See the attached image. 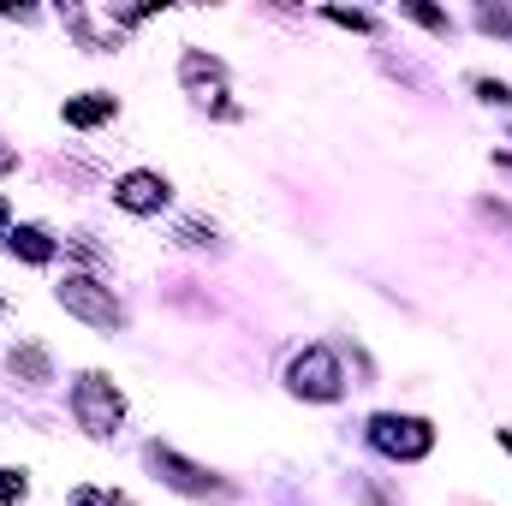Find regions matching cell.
Masks as SVG:
<instances>
[{
  "label": "cell",
  "instance_id": "6da1fadb",
  "mask_svg": "<svg viewBox=\"0 0 512 506\" xmlns=\"http://www.w3.org/2000/svg\"><path fill=\"white\" fill-rule=\"evenodd\" d=\"M72 417H78L96 441H108V435L120 429V417H126V399H120V387L102 376V370H84V376L72 381Z\"/></svg>",
  "mask_w": 512,
  "mask_h": 506
},
{
  "label": "cell",
  "instance_id": "7a4b0ae2",
  "mask_svg": "<svg viewBox=\"0 0 512 506\" xmlns=\"http://www.w3.org/2000/svg\"><path fill=\"white\" fill-rule=\"evenodd\" d=\"M54 298H60V310H72L78 322H90V328H126V310H120V298H114V286H102L96 274H66L60 286H54Z\"/></svg>",
  "mask_w": 512,
  "mask_h": 506
},
{
  "label": "cell",
  "instance_id": "3957f363",
  "mask_svg": "<svg viewBox=\"0 0 512 506\" xmlns=\"http://www.w3.org/2000/svg\"><path fill=\"white\" fill-rule=\"evenodd\" d=\"M143 459H149V471H155L173 495H191V501H227V495H233L215 471L191 465L185 453H173V447H161V441H149V447H143Z\"/></svg>",
  "mask_w": 512,
  "mask_h": 506
},
{
  "label": "cell",
  "instance_id": "277c9868",
  "mask_svg": "<svg viewBox=\"0 0 512 506\" xmlns=\"http://www.w3.org/2000/svg\"><path fill=\"white\" fill-rule=\"evenodd\" d=\"M179 84H185V96L197 102V108H209L215 120H233L239 108L227 102L233 90H227V66L215 60V54H203V48H185V60H179Z\"/></svg>",
  "mask_w": 512,
  "mask_h": 506
},
{
  "label": "cell",
  "instance_id": "5b68a950",
  "mask_svg": "<svg viewBox=\"0 0 512 506\" xmlns=\"http://www.w3.org/2000/svg\"><path fill=\"white\" fill-rule=\"evenodd\" d=\"M286 387L298 393V399H340L346 393V376H340V358L328 352V346H304L298 358H292V370H286Z\"/></svg>",
  "mask_w": 512,
  "mask_h": 506
},
{
  "label": "cell",
  "instance_id": "8992f818",
  "mask_svg": "<svg viewBox=\"0 0 512 506\" xmlns=\"http://www.w3.org/2000/svg\"><path fill=\"white\" fill-rule=\"evenodd\" d=\"M370 447L387 453V459H423V453L435 447V429H429V417L382 411V417H370Z\"/></svg>",
  "mask_w": 512,
  "mask_h": 506
},
{
  "label": "cell",
  "instance_id": "52a82bcc",
  "mask_svg": "<svg viewBox=\"0 0 512 506\" xmlns=\"http://www.w3.org/2000/svg\"><path fill=\"white\" fill-rule=\"evenodd\" d=\"M114 203H120L126 215H161V209L173 203V185H167L155 167H131L126 179L114 185Z\"/></svg>",
  "mask_w": 512,
  "mask_h": 506
},
{
  "label": "cell",
  "instance_id": "ba28073f",
  "mask_svg": "<svg viewBox=\"0 0 512 506\" xmlns=\"http://www.w3.org/2000/svg\"><path fill=\"white\" fill-rule=\"evenodd\" d=\"M60 114H66V126L90 131V126H108V120L120 114V102H114L108 90H84V96H72V102H66Z\"/></svg>",
  "mask_w": 512,
  "mask_h": 506
},
{
  "label": "cell",
  "instance_id": "9c48e42d",
  "mask_svg": "<svg viewBox=\"0 0 512 506\" xmlns=\"http://www.w3.org/2000/svg\"><path fill=\"white\" fill-rule=\"evenodd\" d=\"M6 245H12V256H18V262H30V268L54 262V251H60V245H54V233H48V227H36V221L12 227V233H6Z\"/></svg>",
  "mask_w": 512,
  "mask_h": 506
},
{
  "label": "cell",
  "instance_id": "30bf717a",
  "mask_svg": "<svg viewBox=\"0 0 512 506\" xmlns=\"http://www.w3.org/2000/svg\"><path fill=\"white\" fill-rule=\"evenodd\" d=\"M12 370L24 381H48V352L42 346H12Z\"/></svg>",
  "mask_w": 512,
  "mask_h": 506
},
{
  "label": "cell",
  "instance_id": "8fae6325",
  "mask_svg": "<svg viewBox=\"0 0 512 506\" xmlns=\"http://www.w3.org/2000/svg\"><path fill=\"white\" fill-rule=\"evenodd\" d=\"M24 495H30V477H24V471H12V465H6V471H0V506L24 501Z\"/></svg>",
  "mask_w": 512,
  "mask_h": 506
},
{
  "label": "cell",
  "instance_id": "7c38bea8",
  "mask_svg": "<svg viewBox=\"0 0 512 506\" xmlns=\"http://www.w3.org/2000/svg\"><path fill=\"white\" fill-rule=\"evenodd\" d=\"M322 18H334V24H346V30H376V18H370V12H352V6H322Z\"/></svg>",
  "mask_w": 512,
  "mask_h": 506
},
{
  "label": "cell",
  "instance_id": "4fadbf2b",
  "mask_svg": "<svg viewBox=\"0 0 512 506\" xmlns=\"http://www.w3.org/2000/svg\"><path fill=\"white\" fill-rule=\"evenodd\" d=\"M477 96L489 108H512V84H501V78H477Z\"/></svg>",
  "mask_w": 512,
  "mask_h": 506
},
{
  "label": "cell",
  "instance_id": "5bb4252c",
  "mask_svg": "<svg viewBox=\"0 0 512 506\" xmlns=\"http://www.w3.org/2000/svg\"><path fill=\"white\" fill-rule=\"evenodd\" d=\"M66 506H126V495H114V489H72Z\"/></svg>",
  "mask_w": 512,
  "mask_h": 506
},
{
  "label": "cell",
  "instance_id": "9a60e30c",
  "mask_svg": "<svg viewBox=\"0 0 512 506\" xmlns=\"http://www.w3.org/2000/svg\"><path fill=\"white\" fill-rule=\"evenodd\" d=\"M405 18H417L423 30H447V12H435V6H423V0H405Z\"/></svg>",
  "mask_w": 512,
  "mask_h": 506
},
{
  "label": "cell",
  "instance_id": "2e32d148",
  "mask_svg": "<svg viewBox=\"0 0 512 506\" xmlns=\"http://www.w3.org/2000/svg\"><path fill=\"white\" fill-rule=\"evenodd\" d=\"M477 18H483V30H501V36H512V12H501V6H483Z\"/></svg>",
  "mask_w": 512,
  "mask_h": 506
},
{
  "label": "cell",
  "instance_id": "e0dca14e",
  "mask_svg": "<svg viewBox=\"0 0 512 506\" xmlns=\"http://www.w3.org/2000/svg\"><path fill=\"white\" fill-rule=\"evenodd\" d=\"M12 233V209H6V197H0V239Z\"/></svg>",
  "mask_w": 512,
  "mask_h": 506
},
{
  "label": "cell",
  "instance_id": "ac0fdd59",
  "mask_svg": "<svg viewBox=\"0 0 512 506\" xmlns=\"http://www.w3.org/2000/svg\"><path fill=\"white\" fill-rule=\"evenodd\" d=\"M12 167H18V155H12V149H0V173H12Z\"/></svg>",
  "mask_w": 512,
  "mask_h": 506
},
{
  "label": "cell",
  "instance_id": "d6986e66",
  "mask_svg": "<svg viewBox=\"0 0 512 506\" xmlns=\"http://www.w3.org/2000/svg\"><path fill=\"white\" fill-rule=\"evenodd\" d=\"M495 441H501V447H507V453H512V429H501V435H495Z\"/></svg>",
  "mask_w": 512,
  "mask_h": 506
},
{
  "label": "cell",
  "instance_id": "ffe728a7",
  "mask_svg": "<svg viewBox=\"0 0 512 506\" xmlns=\"http://www.w3.org/2000/svg\"><path fill=\"white\" fill-rule=\"evenodd\" d=\"M0 310H6V304H0Z\"/></svg>",
  "mask_w": 512,
  "mask_h": 506
}]
</instances>
